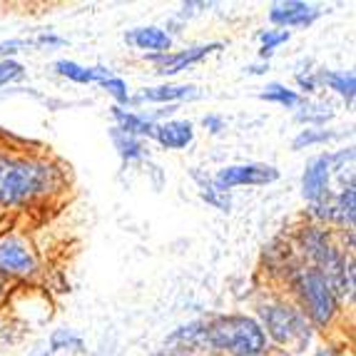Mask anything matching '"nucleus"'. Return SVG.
Masks as SVG:
<instances>
[{
	"label": "nucleus",
	"mask_w": 356,
	"mask_h": 356,
	"mask_svg": "<svg viewBox=\"0 0 356 356\" xmlns=\"http://www.w3.org/2000/svg\"><path fill=\"white\" fill-rule=\"evenodd\" d=\"M167 344L179 351H192V354L217 351V354L229 356H257L269 351V341L261 332L259 321L244 314H225L212 316L207 321H190V324L175 329L167 337Z\"/></svg>",
	"instance_id": "nucleus-1"
},
{
	"label": "nucleus",
	"mask_w": 356,
	"mask_h": 356,
	"mask_svg": "<svg viewBox=\"0 0 356 356\" xmlns=\"http://www.w3.org/2000/svg\"><path fill=\"white\" fill-rule=\"evenodd\" d=\"M63 172L50 160L13 154L0 147V209H20L63 187Z\"/></svg>",
	"instance_id": "nucleus-2"
},
{
	"label": "nucleus",
	"mask_w": 356,
	"mask_h": 356,
	"mask_svg": "<svg viewBox=\"0 0 356 356\" xmlns=\"http://www.w3.org/2000/svg\"><path fill=\"white\" fill-rule=\"evenodd\" d=\"M297 247L304 259L312 261L309 267H314L329 282L339 302L354 299V257L346 259L344 250L334 244L332 234L324 227H302L297 234Z\"/></svg>",
	"instance_id": "nucleus-3"
},
{
	"label": "nucleus",
	"mask_w": 356,
	"mask_h": 356,
	"mask_svg": "<svg viewBox=\"0 0 356 356\" xmlns=\"http://www.w3.org/2000/svg\"><path fill=\"white\" fill-rule=\"evenodd\" d=\"M259 327L267 337V341H274L286 356L304 354L307 346L314 339V329L304 316V312L297 304L289 302H267L259 307Z\"/></svg>",
	"instance_id": "nucleus-4"
},
{
	"label": "nucleus",
	"mask_w": 356,
	"mask_h": 356,
	"mask_svg": "<svg viewBox=\"0 0 356 356\" xmlns=\"http://www.w3.org/2000/svg\"><path fill=\"white\" fill-rule=\"evenodd\" d=\"M289 282L309 324L316 329H327L339 314V299L334 297L329 282L314 267H294Z\"/></svg>",
	"instance_id": "nucleus-5"
},
{
	"label": "nucleus",
	"mask_w": 356,
	"mask_h": 356,
	"mask_svg": "<svg viewBox=\"0 0 356 356\" xmlns=\"http://www.w3.org/2000/svg\"><path fill=\"white\" fill-rule=\"evenodd\" d=\"M280 179V170L261 162H244V165H229L222 167L220 172L212 177V187L217 192L229 195L234 187H261Z\"/></svg>",
	"instance_id": "nucleus-6"
},
{
	"label": "nucleus",
	"mask_w": 356,
	"mask_h": 356,
	"mask_svg": "<svg viewBox=\"0 0 356 356\" xmlns=\"http://www.w3.org/2000/svg\"><path fill=\"white\" fill-rule=\"evenodd\" d=\"M38 272L35 252L30 250L25 239L15 234H3L0 237V277H33Z\"/></svg>",
	"instance_id": "nucleus-7"
},
{
	"label": "nucleus",
	"mask_w": 356,
	"mask_h": 356,
	"mask_svg": "<svg viewBox=\"0 0 356 356\" xmlns=\"http://www.w3.org/2000/svg\"><path fill=\"white\" fill-rule=\"evenodd\" d=\"M332 179H334V170H332V154L321 152L316 157L304 165L302 172V195L309 204H316L321 200H327L332 195Z\"/></svg>",
	"instance_id": "nucleus-8"
},
{
	"label": "nucleus",
	"mask_w": 356,
	"mask_h": 356,
	"mask_svg": "<svg viewBox=\"0 0 356 356\" xmlns=\"http://www.w3.org/2000/svg\"><path fill=\"white\" fill-rule=\"evenodd\" d=\"M319 15V6H309L302 0H282V3H272V8H269V23L277 25V30L309 28Z\"/></svg>",
	"instance_id": "nucleus-9"
},
{
	"label": "nucleus",
	"mask_w": 356,
	"mask_h": 356,
	"mask_svg": "<svg viewBox=\"0 0 356 356\" xmlns=\"http://www.w3.org/2000/svg\"><path fill=\"white\" fill-rule=\"evenodd\" d=\"M225 45L222 42H209V45H195V48H187V50H179V53H165V55H147L149 60L154 63L157 72L162 77H172L177 72L187 70V67L197 65V63H202L207 55L217 53L222 50Z\"/></svg>",
	"instance_id": "nucleus-10"
},
{
	"label": "nucleus",
	"mask_w": 356,
	"mask_h": 356,
	"mask_svg": "<svg viewBox=\"0 0 356 356\" xmlns=\"http://www.w3.org/2000/svg\"><path fill=\"white\" fill-rule=\"evenodd\" d=\"M110 115L118 122V130L125 132L130 137H137V140H154V130H157V122L147 118V113H132V110H125V107L113 105L110 107Z\"/></svg>",
	"instance_id": "nucleus-11"
},
{
	"label": "nucleus",
	"mask_w": 356,
	"mask_h": 356,
	"mask_svg": "<svg viewBox=\"0 0 356 356\" xmlns=\"http://www.w3.org/2000/svg\"><path fill=\"white\" fill-rule=\"evenodd\" d=\"M154 140L165 149H184L195 143V125L190 120H165V122H157Z\"/></svg>",
	"instance_id": "nucleus-12"
},
{
	"label": "nucleus",
	"mask_w": 356,
	"mask_h": 356,
	"mask_svg": "<svg viewBox=\"0 0 356 356\" xmlns=\"http://www.w3.org/2000/svg\"><path fill=\"white\" fill-rule=\"evenodd\" d=\"M130 45L137 50H147V55H165L172 48V35L167 30L157 28V25H147V28H135L125 35Z\"/></svg>",
	"instance_id": "nucleus-13"
},
{
	"label": "nucleus",
	"mask_w": 356,
	"mask_h": 356,
	"mask_svg": "<svg viewBox=\"0 0 356 356\" xmlns=\"http://www.w3.org/2000/svg\"><path fill=\"white\" fill-rule=\"evenodd\" d=\"M192 97H197L195 85H154V88H145L137 97H130V105H140V102L172 105V102L192 100Z\"/></svg>",
	"instance_id": "nucleus-14"
},
{
	"label": "nucleus",
	"mask_w": 356,
	"mask_h": 356,
	"mask_svg": "<svg viewBox=\"0 0 356 356\" xmlns=\"http://www.w3.org/2000/svg\"><path fill=\"white\" fill-rule=\"evenodd\" d=\"M53 67H55V72H58L60 77H67L70 83H77V85H90V83L100 85L105 77L113 75V72L107 70V67H102V65L85 67V65H80V63H75V60H58Z\"/></svg>",
	"instance_id": "nucleus-15"
},
{
	"label": "nucleus",
	"mask_w": 356,
	"mask_h": 356,
	"mask_svg": "<svg viewBox=\"0 0 356 356\" xmlns=\"http://www.w3.org/2000/svg\"><path fill=\"white\" fill-rule=\"evenodd\" d=\"M319 77V85L324 83L329 90H334L346 105L354 102V95H356V77L354 72H344V70H321L316 72Z\"/></svg>",
	"instance_id": "nucleus-16"
},
{
	"label": "nucleus",
	"mask_w": 356,
	"mask_h": 356,
	"mask_svg": "<svg viewBox=\"0 0 356 356\" xmlns=\"http://www.w3.org/2000/svg\"><path fill=\"white\" fill-rule=\"evenodd\" d=\"M110 140H113L115 149H118V154L122 157V162H137V160H143L145 154H147V147H145L143 140L125 135V132H120L118 127H113V130H110Z\"/></svg>",
	"instance_id": "nucleus-17"
},
{
	"label": "nucleus",
	"mask_w": 356,
	"mask_h": 356,
	"mask_svg": "<svg viewBox=\"0 0 356 356\" xmlns=\"http://www.w3.org/2000/svg\"><path fill=\"white\" fill-rule=\"evenodd\" d=\"M334 118V110L329 102H299V113H297V120L299 122H304V125L309 127H321L327 125L329 120Z\"/></svg>",
	"instance_id": "nucleus-18"
},
{
	"label": "nucleus",
	"mask_w": 356,
	"mask_h": 356,
	"mask_svg": "<svg viewBox=\"0 0 356 356\" xmlns=\"http://www.w3.org/2000/svg\"><path fill=\"white\" fill-rule=\"evenodd\" d=\"M259 97L267 102H277V105L286 107V110H294V107H299V102H302L297 90L286 88V85H282V83H269L267 88L261 90Z\"/></svg>",
	"instance_id": "nucleus-19"
},
{
	"label": "nucleus",
	"mask_w": 356,
	"mask_h": 356,
	"mask_svg": "<svg viewBox=\"0 0 356 356\" xmlns=\"http://www.w3.org/2000/svg\"><path fill=\"white\" fill-rule=\"evenodd\" d=\"M337 132L324 130V127H304L299 130V135L291 140V149H304V147H314V145H327L332 140H337Z\"/></svg>",
	"instance_id": "nucleus-20"
},
{
	"label": "nucleus",
	"mask_w": 356,
	"mask_h": 356,
	"mask_svg": "<svg viewBox=\"0 0 356 356\" xmlns=\"http://www.w3.org/2000/svg\"><path fill=\"white\" fill-rule=\"evenodd\" d=\"M55 351H85V341L72 329H55L50 334V354Z\"/></svg>",
	"instance_id": "nucleus-21"
},
{
	"label": "nucleus",
	"mask_w": 356,
	"mask_h": 356,
	"mask_svg": "<svg viewBox=\"0 0 356 356\" xmlns=\"http://www.w3.org/2000/svg\"><path fill=\"white\" fill-rule=\"evenodd\" d=\"M192 177L197 179V182H200V195H202V200L207 204H212L214 209H220V212H229L232 209V200H229V195H225V192H217L212 187V179H202L200 177V172H192Z\"/></svg>",
	"instance_id": "nucleus-22"
},
{
	"label": "nucleus",
	"mask_w": 356,
	"mask_h": 356,
	"mask_svg": "<svg viewBox=\"0 0 356 356\" xmlns=\"http://www.w3.org/2000/svg\"><path fill=\"white\" fill-rule=\"evenodd\" d=\"M291 33L289 30H264V33H259V42H261V48H259V58L261 60H267L269 55L274 53V50L280 48V45H284V42H289Z\"/></svg>",
	"instance_id": "nucleus-23"
},
{
	"label": "nucleus",
	"mask_w": 356,
	"mask_h": 356,
	"mask_svg": "<svg viewBox=\"0 0 356 356\" xmlns=\"http://www.w3.org/2000/svg\"><path fill=\"white\" fill-rule=\"evenodd\" d=\"M100 88L105 90L107 95L113 97L115 100V105L118 107H122V105H130V88H127V83L122 80V77H115V75H110V77H105L100 83Z\"/></svg>",
	"instance_id": "nucleus-24"
},
{
	"label": "nucleus",
	"mask_w": 356,
	"mask_h": 356,
	"mask_svg": "<svg viewBox=\"0 0 356 356\" xmlns=\"http://www.w3.org/2000/svg\"><path fill=\"white\" fill-rule=\"evenodd\" d=\"M25 77V67L18 60H0V88H6L10 83H20Z\"/></svg>",
	"instance_id": "nucleus-25"
},
{
	"label": "nucleus",
	"mask_w": 356,
	"mask_h": 356,
	"mask_svg": "<svg viewBox=\"0 0 356 356\" xmlns=\"http://www.w3.org/2000/svg\"><path fill=\"white\" fill-rule=\"evenodd\" d=\"M28 48H30V40H23V38H13V40L0 42V58L10 60V55L20 53V50H28Z\"/></svg>",
	"instance_id": "nucleus-26"
},
{
	"label": "nucleus",
	"mask_w": 356,
	"mask_h": 356,
	"mask_svg": "<svg viewBox=\"0 0 356 356\" xmlns=\"http://www.w3.org/2000/svg\"><path fill=\"white\" fill-rule=\"evenodd\" d=\"M297 85L302 92H316L319 90V77L314 75V72H297Z\"/></svg>",
	"instance_id": "nucleus-27"
},
{
	"label": "nucleus",
	"mask_w": 356,
	"mask_h": 356,
	"mask_svg": "<svg viewBox=\"0 0 356 356\" xmlns=\"http://www.w3.org/2000/svg\"><path fill=\"white\" fill-rule=\"evenodd\" d=\"M55 45H65V40L53 35V33H42L35 40H30V48H55Z\"/></svg>",
	"instance_id": "nucleus-28"
},
{
	"label": "nucleus",
	"mask_w": 356,
	"mask_h": 356,
	"mask_svg": "<svg viewBox=\"0 0 356 356\" xmlns=\"http://www.w3.org/2000/svg\"><path fill=\"white\" fill-rule=\"evenodd\" d=\"M202 127L212 132V135H217V132L225 130V120H222L220 115H204V118H202Z\"/></svg>",
	"instance_id": "nucleus-29"
},
{
	"label": "nucleus",
	"mask_w": 356,
	"mask_h": 356,
	"mask_svg": "<svg viewBox=\"0 0 356 356\" xmlns=\"http://www.w3.org/2000/svg\"><path fill=\"white\" fill-rule=\"evenodd\" d=\"M264 70H269V63H261V65H250V67H247V72H252V75H261Z\"/></svg>",
	"instance_id": "nucleus-30"
},
{
	"label": "nucleus",
	"mask_w": 356,
	"mask_h": 356,
	"mask_svg": "<svg viewBox=\"0 0 356 356\" xmlns=\"http://www.w3.org/2000/svg\"><path fill=\"white\" fill-rule=\"evenodd\" d=\"M314 356H341V354L337 349H316Z\"/></svg>",
	"instance_id": "nucleus-31"
},
{
	"label": "nucleus",
	"mask_w": 356,
	"mask_h": 356,
	"mask_svg": "<svg viewBox=\"0 0 356 356\" xmlns=\"http://www.w3.org/2000/svg\"><path fill=\"white\" fill-rule=\"evenodd\" d=\"M3 286H6V280H3V277H0V294H3Z\"/></svg>",
	"instance_id": "nucleus-32"
},
{
	"label": "nucleus",
	"mask_w": 356,
	"mask_h": 356,
	"mask_svg": "<svg viewBox=\"0 0 356 356\" xmlns=\"http://www.w3.org/2000/svg\"><path fill=\"white\" fill-rule=\"evenodd\" d=\"M38 356H53V354H50V351H42V354H38Z\"/></svg>",
	"instance_id": "nucleus-33"
},
{
	"label": "nucleus",
	"mask_w": 356,
	"mask_h": 356,
	"mask_svg": "<svg viewBox=\"0 0 356 356\" xmlns=\"http://www.w3.org/2000/svg\"><path fill=\"white\" fill-rule=\"evenodd\" d=\"M257 356H267V354H257ZM277 356H286V354H284V351H282V354H277Z\"/></svg>",
	"instance_id": "nucleus-34"
}]
</instances>
